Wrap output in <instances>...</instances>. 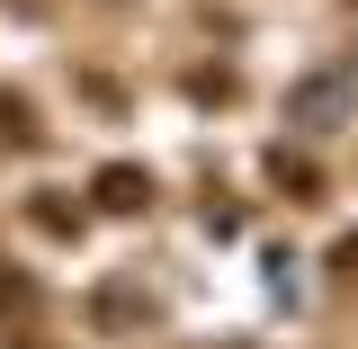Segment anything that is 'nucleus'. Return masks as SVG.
<instances>
[{"label":"nucleus","instance_id":"3","mask_svg":"<svg viewBox=\"0 0 358 349\" xmlns=\"http://www.w3.org/2000/svg\"><path fill=\"white\" fill-rule=\"evenodd\" d=\"M268 179H278V197H287V206H322V171H313L305 152H287V143H278V152H268Z\"/></svg>","mask_w":358,"mask_h":349},{"label":"nucleus","instance_id":"5","mask_svg":"<svg viewBox=\"0 0 358 349\" xmlns=\"http://www.w3.org/2000/svg\"><path fill=\"white\" fill-rule=\"evenodd\" d=\"M27 215H36L54 242H72V233H81V206H63V188H36V206H27Z\"/></svg>","mask_w":358,"mask_h":349},{"label":"nucleus","instance_id":"1","mask_svg":"<svg viewBox=\"0 0 358 349\" xmlns=\"http://www.w3.org/2000/svg\"><path fill=\"white\" fill-rule=\"evenodd\" d=\"M350 117H358V99H350L341 72H305V81L287 90V126L296 134H341Z\"/></svg>","mask_w":358,"mask_h":349},{"label":"nucleus","instance_id":"7","mask_svg":"<svg viewBox=\"0 0 358 349\" xmlns=\"http://www.w3.org/2000/svg\"><path fill=\"white\" fill-rule=\"evenodd\" d=\"M27 296H36V287H27L18 269H0V313H18V305H27Z\"/></svg>","mask_w":358,"mask_h":349},{"label":"nucleus","instance_id":"9","mask_svg":"<svg viewBox=\"0 0 358 349\" xmlns=\"http://www.w3.org/2000/svg\"><path fill=\"white\" fill-rule=\"evenodd\" d=\"M350 18H358V0H350Z\"/></svg>","mask_w":358,"mask_h":349},{"label":"nucleus","instance_id":"6","mask_svg":"<svg viewBox=\"0 0 358 349\" xmlns=\"http://www.w3.org/2000/svg\"><path fill=\"white\" fill-rule=\"evenodd\" d=\"M99 332H126V322H143V296H134V287H99Z\"/></svg>","mask_w":358,"mask_h":349},{"label":"nucleus","instance_id":"8","mask_svg":"<svg viewBox=\"0 0 358 349\" xmlns=\"http://www.w3.org/2000/svg\"><path fill=\"white\" fill-rule=\"evenodd\" d=\"M331 278H358V233H341V242H331Z\"/></svg>","mask_w":358,"mask_h":349},{"label":"nucleus","instance_id":"4","mask_svg":"<svg viewBox=\"0 0 358 349\" xmlns=\"http://www.w3.org/2000/svg\"><path fill=\"white\" fill-rule=\"evenodd\" d=\"M0 143H18V152H36L45 126H36V108L18 99V90H0Z\"/></svg>","mask_w":358,"mask_h":349},{"label":"nucleus","instance_id":"2","mask_svg":"<svg viewBox=\"0 0 358 349\" xmlns=\"http://www.w3.org/2000/svg\"><path fill=\"white\" fill-rule=\"evenodd\" d=\"M90 197H99V215H143V206H152V171L108 162V171H90Z\"/></svg>","mask_w":358,"mask_h":349}]
</instances>
